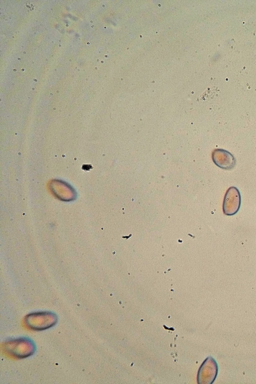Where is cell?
<instances>
[{"label":"cell","mask_w":256,"mask_h":384,"mask_svg":"<svg viewBox=\"0 0 256 384\" xmlns=\"http://www.w3.org/2000/svg\"><path fill=\"white\" fill-rule=\"evenodd\" d=\"M5 351L18 358H25L32 355L36 347L33 341L27 338H20L6 342Z\"/></svg>","instance_id":"1"},{"label":"cell","mask_w":256,"mask_h":384,"mask_svg":"<svg viewBox=\"0 0 256 384\" xmlns=\"http://www.w3.org/2000/svg\"><path fill=\"white\" fill-rule=\"evenodd\" d=\"M26 324L30 328L42 330L48 328L56 324V314L50 312H39L28 314L24 319Z\"/></svg>","instance_id":"2"},{"label":"cell","mask_w":256,"mask_h":384,"mask_svg":"<svg viewBox=\"0 0 256 384\" xmlns=\"http://www.w3.org/2000/svg\"><path fill=\"white\" fill-rule=\"evenodd\" d=\"M241 198L239 190L235 186H230L226 190L223 201L222 210L226 216H233L239 210Z\"/></svg>","instance_id":"3"},{"label":"cell","mask_w":256,"mask_h":384,"mask_svg":"<svg viewBox=\"0 0 256 384\" xmlns=\"http://www.w3.org/2000/svg\"><path fill=\"white\" fill-rule=\"evenodd\" d=\"M218 368L215 360L208 358L202 364L199 372L200 383L212 384L215 380L218 374Z\"/></svg>","instance_id":"4"},{"label":"cell","mask_w":256,"mask_h":384,"mask_svg":"<svg viewBox=\"0 0 256 384\" xmlns=\"http://www.w3.org/2000/svg\"><path fill=\"white\" fill-rule=\"evenodd\" d=\"M212 157L214 162L222 169L230 170L236 165L235 158L230 152L224 149L214 150Z\"/></svg>","instance_id":"5"}]
</instances>
